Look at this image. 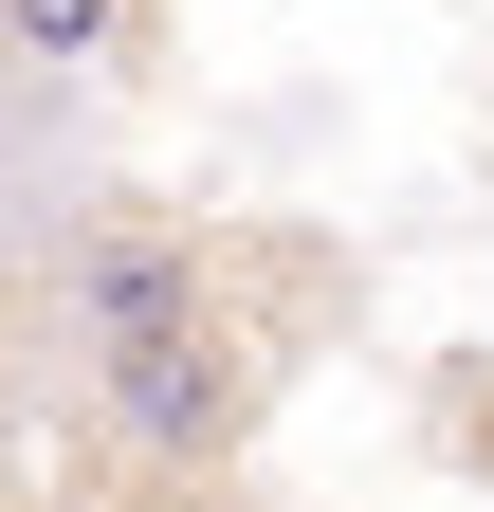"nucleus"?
Instances as JSON below:
<instances>
[{
	"label": "nucleus",
	"instance_id": "f257e3e1",
	"mask_svg": "<svg viewBox=\"0 0 494 512\" xmlns=\"http://www.w3.org/2000/svg\"><path fill=\"white\" fill-rule=\"evenodd\" d=\"M110 366V439H129L147 476H220L238 439H257V348L220 330V293L183 311V330H129V348H92Z\"/></svg>",
	"mask_w": 494,
	"mask_h": 512
},
{
	"label": "nucleus",
	"instance_id": "f03ea898",
	"mask_svg": "<svg viewBox=\"0 0 494 512\" xmlns=\"http://www.w3.org/2000/svg\"><path fill=\"white\" fill-rule=\"evenodd\" d=\"M202 293H220V256H202V220H165V202H110V220H74V238H55V311H74L92 348L183 330Z\"/></svg>",
	"mask_w": 494,
	"mask_h": 512
},
{
	"label": "nucleus",
	"instance_id": "7ed1b4c3",
	"mask_svg": "<svg viewBox=\"0 0 494 512\" xmlns=\"http://www.w3.org/2000/svg\"><path fill=\"white\" fill-rule=\"evenodd\" d=\"M129 37H147V0H0V55L19 74H110Z\"/></svg>",
	"mask_w": 494,
	"mask_h": 512
}]
</instances>
